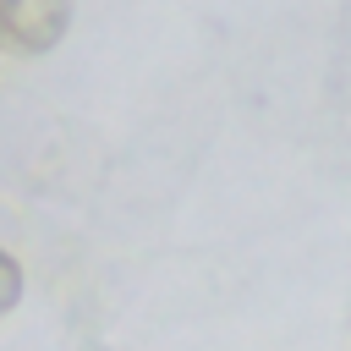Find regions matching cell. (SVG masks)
Returning a JSON list of instances; mask_svg holds the SVG:
<instances>
[{
    "mask_svg": "<svg viewBox=\"0 0 351 351\" xmlns=\"http://www.w3.org/2000/svg\"><path fill=\"white\" fill-rule=\"evenodd\" d=\"M71 27V0H0V38L16 55H44Z\"/></svg>",
    "mask_w": 351,
    "mask_h": 351,
    "instance_id": "obj_1",
    "label": "cell"
},
{
    "mask_svg": "<svg viewBox=\"0 0 351 351\" xmlns=\"http://www.w3.org/2000/svg\"><path fill=\"white\" fill-rule=\"evenodd\" d=\"M16 302H22V263H16L11 252H0V318H5Z\"/></svg>",
    "mask_w": 351,
    "mask_h": 351,
    "instance_id": "obj_2",
    "label": "cell"
}]
</instances>
